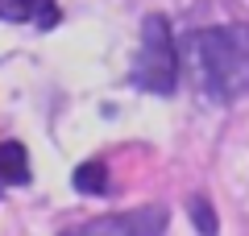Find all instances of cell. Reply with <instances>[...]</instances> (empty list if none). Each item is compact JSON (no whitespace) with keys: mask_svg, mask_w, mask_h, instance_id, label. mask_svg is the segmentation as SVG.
<instances>
[{"mask_svg":"<svg viewBox=\"0 0 249 236\" xmlns=\"http://www.w3.org/2000/svg\"><path fill=\"white\" fill-rule=\"evenodd\" d=\"M196 62H199V83L212 100H232L249 91V29H204L196 34Z\"/></svg>","mask_w":249,"mask_h":236,"instance_id":"cell-1","label":"cell"},{"mask_svg":"<svg viewBox=\"0 0 249 236\" xmlns=\"http://www.w3.org/2000/svg\"><path fill=\"white\" fill-rule=\"evenodd\" d=\"M175 83H178V50H175V37H170V21L154 13L142 25V50L133 58V87L170 96Z\"/></svg>","mask_w":249,"mask_h":236,"instance_id":"cell-2","label":"cell"},{"mask_svg":"<svg viewBox=\"0 0 249 236\" xmlns=\"http://www.w3.org/2000/svg\"><path fill=\"white\" fill-rule=\"evenodd\" d=\"M162 232H166V207H137L121 211V216H100L62 236H162Z\"/></svg>","mask_w":249,"mask_h":236,"instance_id":"cell-3","label":"cell"},{"mask_svg":"<svg viewBox=\"0 0 249 236\" xmlns=\"http://www.w3.org/2000/svg\"><path fill=\"white\" fill-rule=\"evenodd\" d=\"M0 17L29 21L37 29H54L58 25V0H0Z\"/></svg>","mask_w":249,"mask_h":236,"instance_id":"cell-4","label":"cell"},{"mask_svg":"<svg viewBox=\"0 0 249 236\" xmlns=\"http://www.w3.org/2000/svg\"><path fill=\"white\" fill-rule=\"evenodd\" d=\"M29 183V153L21 141H4L0 145V186Z\"/></svg>","mask_w":249,"mask_h":236,"instance_id":"cell-5","label":"cell"},{"mask_svg":"<svg viewBox=\"0 0 249 236\" xmlns=\"http://www.w3.org/2000/svg\"><path fill=\"white\" fill-rule=\"evenodd\" d=\"M75 191L104 195L108 191V166H104V162H83V166L75 170Z\"/></svg>","mask_w":249,"mask_h":236,"instance_id":"cell-6","label":"cell"},{"mask_svg":"<svg viewBox=\"0 0 249 236\" xmlns=\"http://www.w3.org/2000/svg\"><path fill=\"white\" fill-rule=\"evenodd\" d=\"M187 211H191V219H196V228L204 236H216V216H212V203H208L204 195H196V199L187 203Z\"/></svg>","mask_w":249,"mask_h":236,"instance_id":"cell-7","label":"cell"}]
</instances>
